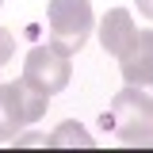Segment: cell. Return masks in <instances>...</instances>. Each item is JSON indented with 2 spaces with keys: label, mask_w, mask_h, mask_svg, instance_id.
Returning <instances> with one entry per match:
<instances>
[{
  "label": "cell",
  "mask_w": 153,
  "mask_h": 153,
  "mask_svg": "<svg viewBox=\"0 0 153 153\" xmlns=\"http://www.w3.org/2000/svg\"><path fill=\"white\" fill-rule=\"evenodd\" d=\"M50 46L73 57L92 35V4L88 0H50Z\"/></svg>",
  "instance_id": "6da1fadb"
},
{
  "label": "cell",
  "mask_w": 153,
  "mask_h": 153,
  "mask_svg": "<svg viewBox=\"0 0 153 153\" xmlns=\"http://www.w3.org/2000/svg\"><path fill=\"white\" fill-rule=\"evenodd\" d=\"M50 96L38 92L35 84H27L23 76L12 84H0V119L12 126V134H19V126H31L46 115Z\"/></svg>",
  "instance_id": "7a4b0ae2"
},
{
  "label": "cell",
  "mask_w": 153,
  "mask_h": 153,
  "mask_svg": "<svg viewBox=\"0 0 153 153\" xmlns=\"http://www.w3.org/2000/svg\"><path fill=\"white\" fill-rule=\"evenodd\" d=\"M69 76H73V65H69L65 54H57L54 46H35L27 54V61H23V80L35 84L38 92H46V96L65 92Z\"/></svg>",
  "instance_id": "3957f363"
},
{
  "label": "cell",
  "mask_w": 153,
  "mask_h": 153,
  "mask_svg": "<svg viewBox=\"0 0 153 153\" xmlns=\"http://www.w3.org/2000/svg\"><path fill=\"white\" fill-rule=\"evenodd\" d=\"M103 126L115 130H134V126H153V92L149 88H134L126 84L123 92H115L111 100V123L103 119Z\"/></svg>",
  "instance_id": "277c9868"
},
{
  "label": "cell",
  "mask_w": 153,
  "mask_h": 153,
  "mask_svg": "<svg viewBox=\"0 0 153 153\" xmlns=\"http://www.w3.org/2000/svg\"><path fill=\"white\" fill-rule=\"evenodd\" d=\"M119 69L126 84L153 92V31H138L130 38V46L119 54Z\"/></svg>",
  "instance_id": "5b68a950"
},
{
  "label": "cell",
  "mask_w": 153,
  "mask_h": 153,
  "mask_svg": "<svg viewBox=\"0 0 153 153\" xmlns=\"http://www.w3.org/2000/svg\"><path fill=\"white\" fill-rule=\"evenodd\" d=\"M138 35V27H134V16L126 8H111L107 16L100 19V42H103V50L111 57H119L126 46H130V38Z\"/></svg>",
  "instance_id": "8992f818"
},
{
  "label": "cell",
  "mask_w": 153,
  "mask_h": 153,
  "mask_svg": "<svg viewBox=\"0 0 153 153\" xmlns=\"http://www.w3.org/2000/svg\"><path fill=\"white\" fill-rule=\"evenodd\" d=\"M46 146H92V134L80 130L76 123H61L54 134H46Z\"/></svg>",
  "instance_id": "52a82bcc"
},
{
  "label": "cell",
  "mask_w": 153,
  "mask_h": 153,
  "mask_svg": "<svg viewBox=\"0 0 153 153\" xmlns=\"http://www.w3.org/2000/svg\"><path fill=\"white\" fill-rule=\"evenodd\" d=\"M123 146H153V130L149 126H134V130H123L119 134Z\"/></svg>",
  "instance_id": "ba28073f"
},
{
  "label": "cell",
  "mask_w": 153,
  "mask_h": 153,
  "mask_svg": "<svg viewBox=\"0 0 153 153\" xmlns=\"http://www.w3.org/2000/svg\"><path fill=\"white\" fill-rule=\"evenodd\" d=\"M12 54H16V38H12V31H4V27H0V65H4V61H12Z\"/></svg>",
  "instance_id": "9c48e42d"
},
{
  "label": "cell",
  "mask_w": 153,
  "mask_h": 153,
  "mask_svg": "<svg viewBox=\"0 0 153 153\" xmlns=\"http://www.w3.org/2000/svg\"><path fill=\"white\" fill-rule=\"evenodd\" d=\"M12 138H16V134H12V126L0 119V146H4V142H12Z\"/></svg>",
  "instance_id": "30bf717a"
},
{
  "label": "cell",
  "mask_w": 153,
  "mask_h": 153,
  "mask_svg": "<svg viewBox=\"0 0 153 153\" xmlns=\"http://www.w3.org/2000/svg\"><path fill=\"white\" fill-rule=\"evenodd\" d=\"M138 12H142L146 19H153V0H138Z\"/></svg>",
  "instance_id": "8fae6325"
},
{
  "label": "cell",
  "mask_w": 153,
  "mask_h": 153,
  "mask_svg": "<svg viewBox=\"0 0 153 153\" xmlns=\"http://www.w3.org/2000/svg\"><path fill=\"white\" fill-rule=\"evenodd\" d=\"M0 8H4V0H0Z\"/></svg>",
  "instance_id": "7c38bea8"
}]
</instances>
